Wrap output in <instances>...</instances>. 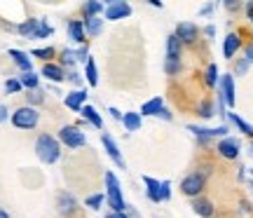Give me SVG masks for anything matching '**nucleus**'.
Listing matches in <instances>:
<instances>
[{"label":"nucleus","instance_id":"43","mask_svg":"<svg viewBox=\"0 0 253 218\" xmlns=\"http://www.w3.org/2000/svg\"><path fill=\"white\" fill-rule=\"evenodd\" d=\"M157 118L167 120V122H171V120H173V115H171V110H169V108H167V106H164V108L160 110V113H157Z\"/></svg>","mask_w":253,"mask_h":218},{"label":"nucleus","instance_id":"44","mask_svg":"<svg viewBox=\"0 0 253 218\" xmlns=\"http://www.w3.org/2000/svg\"><path fill=\"white\" fill-rule=\"evenodd\" d=\"M244 59L249 61V64H253V43H251V45H246V49H244Z\"/></svg>","mask_w":253,"mask_h":218},{"label":"nucleus","instance_id":"20","mask_svg":"<svg viewBox=\"0 0 253 218\" xmlns=\"http://www.w3.org/2000/svg\"><path fill=\"white\" fill-rule=\"evenodd\" d=\"M162 108H164V99H162V96H155V99L145 101L138 113H141V118H143V115H145V118H157V113H160Z\"/></svg>","mask_w":253,"mask_h":218},{"label":"nucleus","instance_id":"1","mask_svg":"<svg viewBox=\"0 0 253 218\" xmlns=\"http://www.w3.org/2000/svg\"><path fill=\"white\" fill-rule=\"evenodd\" d=\"M36 155L42 164H54L61 157V143L52 134H40L36 141Z\"/></svg>","mask_w":253,"mask_h":218},{"label":"nucleus","instance_id":"16","mask_svg":"<svg viewBox=\"0 0 253 218\" xmlns=\"http://www.w3.org/2000/svg\"><path fill=\"white\" fill-rule=\"evenodd\" d=\"M143 183H145V195L150 202H162V181H157L153 176H143Z\"/></svg>","mask_w":253,"mask_h":218},{"label":"nucleus","instance_id":"32","mask_svg":"<svg viewBox=\"0 0 253 218\" xmlns=\"http://www.w3.org/2000/svg\"><path fill=\"white\" fill-rule=\"evenodd\" d=\"M31 56H33V59H40V61H45V64H52V59L56 56V49L54 47H40V49H33Z\"/></svg>","mask_w":253,"mask_h":218},{"label":"nucleus","instance_id":"46","mask_svg":"<svg viewBox=\"0 0 253 218\" xmlns=\"http://www.w3.org/2000/svg\"><path fill=\"white\" fill-rule=\"evenodd\" d=\"M108 113H110V118H113V120H120V122H122V118H125V113H120L118 108H108Z\"/></svg>","mask_w":253,"mask_h":218},{"label":"nucleus","instance_id":"18","mask_svg":"<svg viewBox=\"0 0 253 218\" xmlns=\"http://www.w3.org/2000/svg\"><path fill=\"white\" fill-rule=\"evenodd\" d=\"M66 28H68V38H71L73 43H78V45H84V43H87V33H84L82 21H78V19H71Z\"/></svg>","mask_w":253,"mask_h":218},{"label":"nucleus","instance_id":"13","mask_svg":"<svg viewBox=\"0 0 253 218\" xmlns=\"http://www.w3.org/2000/svg\"><path fill=\"white\" fill-rule=\"evenodd\" d=\"M63 103H66V106H68L71 110L80 113V110L87 106V91H84V89H73V91H68V94L63 96Z\"/></svg>","mask_w":253,"mask_h":218},{"label":"nucleus","instance_id":"48","mask_svg":"<svg viewBox=\"0 0 253 218\" xmlns=\"http://www.w3.org/2000/svg\"><path fill=\"white\" fill-rule=\"evenodd\" d=\"M246 19L253 24V0H251V2H246Z\"/></svg>","mask_w":253,"mask_h":218},{"label":"nucleus","instance_id":"52","mask_svg":"<svg viewBox=\"0 0 253 218\" xmlns=\"http://www.w3.org/2000/svg\"><path fill=\"white\" fill-rule=\"evenodd\" d=\"M0 218H9V214H7V211H2V209H0Z\"/></svg>","mask_w":253,"mask_h":218},{"label":"nucleus","instance_id":"30","mask_svg":"<svg viewBox=\"0 0 253 218\" xmlns=\"http://www.w3.org/2000/svg\"><path fill=\"white\" fill-rule=\"evenodd\" d=\"M78 64V56H75V49H61V54H59V66H61L63 71L66 68H71Z\"/></svg>","mask_w":253,"mask_h":218},{"label":"nucleus","instance_id":"21","mask_svg":"<svg viewBox=\"0 0 253 218\" xmlns=\"http://www.w3.org/2000/svg\"><path fill=\"white\" fill-rule=\"evenodd\" d=\"M42 75H45L49 82H56V85L66 80V71H63L59 64H54V61H52V64H45V66H42Z\"/></svg>","mask_w":253,"mask_h":218},{"label":"nucleus","instance_id":"26","mask_svg":"<svg viewBox=\"0 0 253 218\" xmlns=\"http://www.w3.org/2000/svg\"><path fill=\"white\" fill-rule=\"evenodd\" d=\"M227 120H230V122H232V125H235V127L239 129L242 134H246V136L253 138V125H249L246 120H242L239 115H237V113H227Z\"/></svg>","mask_w":253,"mask_h":218},{"label":"nucleus","instance_id":"47","mask_svg":"<svg viewBox=\"0 0 253 218\" xmlns=\"http://www.w3.org/2000/svg\"><path fill=\"white\" fill-rule=\"evenodd\" d=\"M213 7H216V5H213V2H209V5H204V7L199 9V14H202V17H207V14H211V12H213Z\"/></svg>","mask_w":253,"mask_h":218},{"label":"nucleus","instance_id":"22","mask_svg":"<svg viewBox=\"0 0 253 218\" xmlns=\"http://www.w3.org/2000/svg\"><path fill=\"white\" fill-rule=\"evenodd\" d=\"M38 28H40V19H26V21H21L17 26V31H19V36L28 38V40H36Z\"/></svg>","mask_w":253,"mask_h":218},{"label":"nucleus","instance_id":"51","mask_svg":"<svg viewBox=\"0 0 253 218\" xmlns=\"http://www.w3.org/2000/svg\"><path fill=\"white\" fill-rule=\"evenodd\" d=\"M242 209H244V211H251V204H249V202H242Z\"/></svg>","mask_w":253,"mask_h":218},{"label":"nucleus","instance_id":"40","mask_svg":"<svg viewBox=\"0 0 253 218\" xmlns=\"http://www.w3.org/2000/svg\"><path fill=\"white\" fill-rule=\"evenodd\" d=\"M66 80H71L73 85H78V89H82L80 85H82V78H80V73H75V71H68L66 73Z\"/></svg>","mask_w":253,"mask_h":218},{"label":"nucleus","instance_id":"28","mask_svg":"<svg viewBox=\"0 0 253 218\" xmlns=\"http://www.w3.org/2000/svg\"><path fill=\"white\" fill-rule=\"evenodd\" d=\"M19 82L24 85V89H40V75H36V73L31 71V73H21L19 75Z\"/></svg>","mask_w":253,"mask_h":218},{"label":"nucleus","instance_id":"55","mask_svg":"<svg viewBox=\"0 0 253 218\" xmlns=\"http://www.w3.org/2000/svg\"><path fill=\"white\" fill-rule=\"evenodd\" d=\"M251 176H253V169H251Z\"/></svg>","mask_w":253,"mask_h":218},{"label":"nucleus","instance_id":"45","mask_svg":"<svg viewBox=\"0 0 253 218\" xmlns=\"http://www.w3.org/2000/svg\"><path fill=\"white\" fill-rule=\"evenodd\" d=\"M5 120H9V110H7V106H2V103H0V125H2Z\"/></svg>","mask_w":253,"mask_h":218},{"label":"nucleus","instance_id":"50","mask_svg":"<svg viewBox=\"0 0 253 218\" xmlns=\"http://www.w3.org/2000/svg\"><path fill=\"white\" fill-rule=\"evenodd\" d=\"M106 218H129L126 214H115V211H110V214H106Z\"/></svg>","mask_w":253,"mask_h":218},{"label":"nucleus","instance_id":"5","mask_svg":"<svg viewBox=\"0 0 253 218\" xmlns=\"http://www.w3.org/2000/svg\"><path fill=\"white\" fill-rule=\"evenodd\" d=\"M59 143L66 145V148H71V150H75V148H82V145L87 143V136H84V131H82L80 127H73V125H66V127L59 129Z\"/></svg>","mask_w":253,"mask_h":218},{"label":"nucleus","instance_id":"36","mask_svg":"<svg viewBox=\"0 0 253 218\" xmlns=\"http://www.w3.org/2000/svg\"><path fill=\"white\" fill-rule=\"evenodd\" d=\"M49 36H54V26L47 24L45 19H40V28H38V33H36V40H42V38H49Z\"/></svg>","mask_w":253,"mask_h":218},{"label":"nucleus","instance_id":"53","mask_svg":"<svg viewBox=\"0 0 253 218\" xmlns=\"http://www.w3.org/2000/svg\"><path fill=\"white\" fill-rule=\"evenodd\" d=\"M249 188H251V190H253V178H251V181H249Z\"/></svg>","mask_w":253,"mask_h":218},{"label":"nucleus","instance_id":"6","mask_svg":"<svg viewBox=\"0 0 253 218\" xmlns=\"http://www.w3.org/2000/svg\"><path fill=\"white\" fill-rule=\"evenodd\" d=\"M188 131H192V134L197 136L199 143H209L211 138H225L230 129H227L225 125H220V127H213V129H209V127H197V125H188Z\"/></svg>","mask_w":253,"mask_h":218},{"label":"nucleus","instance_id":"38","mask_svg":"<svg viewBox=\"0 0 253 218\" xmlns=\"http://www.w3.org/2000/svg\"><path fill=\"white\" fill-rule=\"evenodd\" d=\"M21 89H24V85L19 82V78H9V80H5V91H7V94H19Z\"/></svg>","mask_w":253,"mask_h":218},{"label":"nucleus","instance_id":"9","mask_svg":"<svg viewBox=\"0 0 253 218\" xmlns=\"http://www.w3.org/2000/svg\"><path fill=\"white\" fill-rule=\"evenodd\" d=\"M242 153V143H239V138L235 136H225L218 141V155L220 157H225V160H237Z\"/></svg>","mask_w":253,"mask_h":218},{"label":"nucleus","instance_id":"23","mask_svg":"<svg viewBox=\"0 0 253 218\" xmlns=\"http://www.w3.org/2000/svg\"><path fill=\"white\" fill-rule=\"evenodd\" d=\"M82 26H84V33L89 38H96L103 31V19L101 17H91V19H82Z\"/></svg>","mask_w":253,"mask_h":218},{"label":"nucleus","instance_id":"10","mask_svg":"<svg viewBox=\"0 0 253 218\" xmlns=\"http://www.w3.org/2000/svg\"><path fill=\"white\" fill-rule=\"evenodd\" d=\"M56 211H59L63 218H71L73 214L78 211V200H75L68 190H61L56 195Z\"/></svg>","mask_w":253,"mask_h":218},{"label":"nucleus","instance_id":"4","mask_svg":"<svg viewBox=\"0 0 253 218\" xmlns=\"http://www.w3.org/2000/svg\"><path fill=\"white\" fill-rule=\"evenodd\" d=\"M204 185H207V172H192L181 181V192L185 197H192V200H195V197L202 195Z\"/></svg>","mask_w":253,"mask_h":218},{"label":"nucleus","instance_id":"41","mask_svg":"<svg viewBox=\"0 0 253 218\" xmlns=\"http://www.w3.org/2000/svg\"><path fill=\"white\" fill-rule=\"evenodd\" d=\"M169 200H171V183L162 181V202H169Z\"/></svg>","mask_w":253,"mask_h":218},{"label":"nucleus","instance_id":"3","mask_svg":"<svg viewBox=\"0 0 253 218\" xmlns=\"http://www.w3.org/2000/svg\"><path fill=\"white\" fill-rule=\"evenodd\" d=\"M9 120H12V125L17 129H36L38 122H40V113H38V108L21 106V108H17L9 115Z\"/></svg>","mask_w":253,"mask_h":218},{"label":"nucleus","instance_id":"54","mask_svg":"<svg viewBox=\"0 0 253 218\" xmlns=\"http://www.w3.org/2000/svg\"><path fill=\"white\" fill-rule=\"evenodd\" d=\"M251 150H253V141H251Z\"/></svg>","mask_w":253,"mask_h":218},{"label":"nucleus","instance_id":"14","mask_svg":"<svg viewBox=\"0 0 253 218\" xmlns=\"http://www.w3.org/2000/svg\"><path fill=\"white\" fill-rule=\"evenodd\" d=\"M7 54H9V59L14 61V66H17L21 73H31V71H33V59H31V54L21 52V49H9Z\"/></svg>","mask_w":253,"mask_h":218},{"label":"nucleus","instance_id":"12","mask_svg":"<svg viewBox=\"0 0 253 218\" xmlns=\"http://www.w3.org/2000/svg\"><path fill=\"white\" fill-rule=\"evenodd\" d=\"M101 143H103V148H106V153H108L110 160L118 164L120 169H125V160H122V155H120V148H118V143H115V138L110 136L108 131L101 134Z\"/></svg>","mask_w":253,"mask_h":218},{"label":"nucleus","instance_id":"49","mask_svg":"<svg viewBox=\"0 0 253 218\" xmlns=\"http://www.w3.org/2000/svg\"><path fill=\"white\" fill-rule=\"evenodd\" d=\"M204 36L213 38V36H216V26H207V28H204Z\"/></svg>","mask_w":253,"mask_h":218},{"label":"nucleus","instance_id":"2","mask_svg":"<svg viewBox=\"0 0 253 218\" xmlns=\"http://www.w3.org/2000/svg\"><path fill=\"white\" fill-rule=\"evenodd\" d=\"M103 181H106V197H108V207L115 211V214H125L129 204H126L125 197H122V188H120L118 176H115L113 172H106Z\"/></svg>","mask_w":253,"mask_h":218},{"label":"nucleus","instance_id":"15","mask_svg":"<svg viewBox=\"0 0 253 218\" xmlns=\"http://www.w3.org/2000/svg\"><path fill=\"white\" fill-rule=\"evenodd\" d=\"M192 211H195L199 218H213L216 207H213V202L207 200V197H195V200H192Z\"/></svg>","mask_w":253,"mask_h":218},{"label":"nucleus","instance_id":"8","mask_svg":"<svg viewBox=\"0 0 253 218\" xmlns=\"http://www.w3.org/2000/svg\"><path fill=\"white\" fill-rule=\"evenodd\" d=\"M129 14H131V5L125 0H113L103 9V19H108V21H120V19H126Z\"/></svg>","mask_w":253,"mask_h":218},{"label":"nucleus","instance_id":"31","mask_svg":"<svg viewBox=\"0 0 253 218\" xmlns=\"http://www.w3.org/2000/svg\"><path fill=\"white\" fill-rule=\"evenodd\" d=\"M84 80L89 82V87H96V85H99V73H96V64H94L91 56H89V61L84 64Z\"/></svg>","mask_w":253,"mask_h":218},{"label":"nucleus","instance_id":"39","mask_svg":"<svg viewBox=\"0 0 253 218\" xmlns=\"http://www.w3.org/2000/svg\"><path fill=\"white\" fill-rule=\"evenodd\" d=\"M249 68H251V64H249L244 56H242V59L235 64V75H246V73H249Z\"/></svg>","mask_w":253,"mask_h":218},{"label":"nucleus","instance_id":"11","mask_svg":"<svg viewBox=\"0 0 253 218\" xmlns=\"http://www.w3.org/2000/svg\"><path fill=\"white\" fill-rule=\"evenodd\" d=\"M173 33H176V38L181 40L183 45H192V43H197L199 28H197V24H192V21H181Z\"/></svg>","mask_w":253,"mask_h":218},{"label":"nucleus","instance_id":"35","mask_svg":"<svg viewBox=\"0 0 253 218\" xmlns=\"http://www.w3.org/2000/svg\"><path fill=\"white\" fill-rule=\"evenodd\" d=\"M26 101L31 108H36V106H40V103H45V91L42 89H31L26 94Z\"/></svg>","mask_w":253,"mask_h":218},{"label":"nucleus","instance_id":"25","mask_svg":"<svg viewBox=\"0 0 253 218\" xmlns=\"http://www.w3.org/2000/svg\"><path fill=\"white\" fill-rule=\"evenodd\" d=\"M80 115L87 120V122H89L91 127H96V129L103 127V120H101V115L96 113V108H94V106H84V108L80 110Z\"/></svg>","mask_w":253,"mask_h":218},{"label":"nucleus","instance_id":"7","mask_svg":"<svg viewBox=\"0 0 253 218\" xmlns=\"http://www.w3.org/2000/svg\"><path fill=\"white\" fill-rule=\"evenodd\" d=\"M218 94L223 96L227 108H235V75L232 73H225V75H220V82H218Z\"/></svg>","mask_w":253,"mask_h":218},{"label":"nucleus","instance_id":"37","mask_svg":"<svg viewBox=\"0 0 253 218\" xmlns=\"http://www.w3.org/2000/svg\"><path fill=\"white\" fill-rule=\"evenodd\" d=\"M181 71H183L181 61H169V59H164V73H167V75H178Z\"/></svg>","mask_w":253,"mask_h":218},{"label":"nucleus","instance_id":"27","mask_svg":"<svg viewBox=\"0 0 253 218\" xmlns=\"http://www.w3.org/2000/svg\"><path fill=\"white\" fill-rule=\"evenodd\" d=\"M103 5L101 2H96V0H87L84 5H82V14H84V19H91V17H101L103 14Z\"/></svg>","mask_w":253,"mask_h":218},{"label":"nucleus","instance_id":"29","mask_svg":"<svg viewBox=\"0 0 253 218\" xmlns=\"http://www.w3.org/2000/svg\"><path fill=\"white\" fill-rule=\"evenodd\" d=\"M204 82H207L209 89L218 87V82H220V75H218V66H216V64H209V66H207V71H204Z\"/></svg>","mask_w":253,"mask_h":218},{"label":"nucleus","instance_id":"24","mask_svg":"<svg viewBox=\"0 0 253 218\" xmlns=\"http://www.w3.org/2000/svg\"><path fill=\"white\" fill-rule=\"evenodd\" d=\"M122 125H125L126 131H138L141 125H143V118H141V113H131V110H126L125 118H122Z\"/></svg>","mask_w":253,"mask_h":218},{"label":"nucleus","instance_id":"33","mask_svg":"<svg viewBox=\"0 0 253 218\" xmlns=\"http://www.w3.org/2000/svg\"><path fill=\"white\" fill-rule=\"evenodd\" d=\"M103 202H106V195H103V192H94V195H89V197L84 200V207L91 211H99Z\"/></svg>","mask_w":253,"mask_h":218},{"label":"nucleus","instance_id":"19","mask_svg":"<svg viewBox=\"0 0 253 218\" xmlns=\"http://www.w3.org/2000/svg\"><path fill=\"white\" fill-rule=\"evenodd\" d=\"M181 54H183V43L176 38V33L167 38V59L169 61H181Z\"/></svg>","mask_w":253,"mask_h":218},{"label":"nucleus","instance_id":"34","mask_svg":"<svg viewBox=\"0 0 253 218\" xmlns=\"http://www.w3.org/2000/svg\"><path fill=\"white\" fill-rule=\"evenodd\" d=\"M197 115L199 118H204V120H209V118H213V115H218V113H216V108H213V103H211L209 99H204L197 106Z\"/></svg>","mask_w":253,"mask_h":218},{"label":"nucleus","instance_id":"17","mask_svg":"<svg viewBox=\"0 0 253 218\" xmlns=\"http://www.w3.org/2000/svg\"><path fill=\"white\" fill-rule=\"evenodd\" d=\"M239 47H242V38L237 36V33H227L225 40H223V56L225 59H235Z\"/></svg>","mask_w":253,"mask_h":218},{"label":"nucleus","instance_id":"42","mask_svg":"<svg viewBox=\"0 0 253 218\" xmlns=\"http://www.w3.org/2000/svg\"><path fill=\"white\" fill-rule=\"evenodd\" d=\"M223 5H225L227 12H237V9H242V2H239V0H225Z\"/></svg>","mask_w":253,"mask_h":218}]
</instances>
